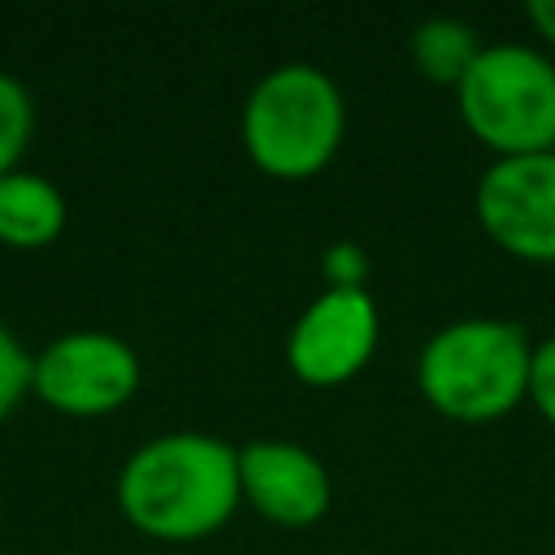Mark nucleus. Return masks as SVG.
Returning <instances> with one entry per match:
<instances>
[{
	"instance_id": "f257e3e1",
	"label": "nucleus",
	"mask_w": 555,
	"mask_h": 555,
	"mask_svg": "<svg viewBox=\"0 0 555 555\" xmlns=\"http://www.w3.org/2000/svg\"><path fill=\"white\" fill-rule=\"evenodd\" d=\"M238 503V447L217 434H156L134 447L117 473L121 516L156 542H199L217 533Z\"/></svg>"
},
{
	"instance_id": "f03ea898",
	"label": "nucleus",
	"mask_w": 555,
	"mask_h": 555,
	"mask_svg": "<svg viewBox=\"0 0 555 555\" xmlns=\"http://www.w3.org/2000/svg\"><path fill=\"white\" fill-rule=\"evenodd\" d=\"M533 338L507 317H460L434 330L416 356V386L434 412L490 425L529 399Z\"/></svg>"
},
{
	"instance_id": "7ed1b4c3",
	"label": "nucleus",
	"mask_w": 555,
	"mask_h": 555,
	"mask_svg": "<svg viewBox=\"0 0 555 555\" xmlns=\"http://www.w3.org/2000/svg\"><path fill=\"white\" fill-rule=\"evenodd\" d=\"M247 160L282 182L317 178L343 147L347 104L338 82L308 61H286L264 69L238 117Z\"/></svg>"
},
{
	"instance_id": "20e7f679",
	"label": "nucleus",
	"mask_w": 555,
	"mask_h": 555,
	"mask_svg": "<svg viewBox=\"0 0 555 555\" xmlns=\"http://www.w3.org/2000/svg\"><path fill=\"white\" fill-rule=\"evenodd\" d=\"M455 104L494 160L555 152V61L529 43H486L460 78Z\"/></svg>"
},
{
	"instance_id": "39448f33",
	"label": "nucleus",
	"mask_w": 555,
	"mask_h": 555,
	"mask_svg": "<svg viewBox=\"0 0 555 555\" xmlns=\"http://www.w3.org/2000/svg\"><path fill=\"white\" fill-rule=\"evenodd\" d=\"M143 364L108 330H69L30 356V395L65 416H108L134 399Z\"/></svg>"
},
{
	"instance_id": "423d86ee",
	"label": "nucleus",
	"mask_w": 555,
	"mask_h": 555,
	"mask_svg": "<svg viewBox=\"0 0 555 555\" xmlns=\"http://www.w3.org/2000/svg\"><path fill=\"white\" fill-rule=\"evenodd\" d=\"M382 312L369 286H325L304 304L286 334V369L304 386H343L373 360Z\"/></svg>"
},
{
	"instance_id": "0eeeda50",
	"label": "nucleus",
	"mask_w": 555,
	"mask_h": 555,
	"mask_svg": "<svg viewBox=\"0 0 555 555\" xmlns=\"http://www.w3.org/2000/svg\"><path fill=\"white\" fill-rule=\"evenodd\" d=\"M473 212L507 256L555 264V152L490 160L477 178Z\"/></svg>"
},
{
	"instance_id": "6e6552de",
	"label": "nucleus",
	"mask_w": 555,
	"mask_h": 555,
	"mask_svg": "<svg viewBox=\"0 0 555 555\" xmlns=\"http://www.w3.org/2000/svg\"><path fill=\"white\" fill-rule=\"evenodd\" d=\"M238 486L243 503H251L256 516L282 529H308L317 525L330 503L334 486L325 464L291 438H251L238 447Z\"/></svg>"
},
{
	"instance_id": "1a4fd4ad",
	"label": "nucleus",
	"mask_w": 555,
	"mask_h": 555,
	"mask_svg": "<svg viewBox=\"0 0 555 555\" xmlns=\"http://www.w3.org/2000/svg\"><path fill=\"white\" fill-rule=\"evenodd\" d=\"M69 221L61 186H52L43 173L13 169L0 178V243L13 251H39L61 238Z\"/></svg>"
},
{
	"instance_id": "9d476101",
	"label": "nucleus",
	"mask_w": 555,
	"mask_h": 555,
	"mask_svg": "<svg viewBox=\"0 0 555 555\" xmlns=\"http://www.w3.org/2000/svg\"><path fill=\"white\" fill-rule=\"evenodd\" d=\"M481 48H486L481 35L460 17H425L408 39L412 65L438 87H460V78L468 74Z\"/></svg>"
},
{
	"instance_id": "9b49d317",
	"label": "nucleus",
	"mask_w": 555,
	"mask_h": 555,
	"mask_svg": "<svg viewBox=\"0 0 555 555\" xmlns=\"http://www.w3.org/2000/svg\"><path fill=\"white\" fill-rule=\"evenodd\" d=\"M35 134V100L30 91L0 69V178L17 169L22 152L30 147Z\"/></svg>"
},
{
	"instance_id": "f8f14e48",
	"label": "nucleus",
	"mask_w": 555,
	"mask_h": 555,
	"mask_svg": "<svg viewBox=\"0 0 555 555\" xmlns=\"http://www.w3.org/2000/svg\"><path fill=\"white\" fill-rule=\"evenodd\" d=\"M26 395H30V356L17 343V334L0 321V425L17 412Z\"/></svg>"
},
{
	"instance_id": "ddd939ff",
	"label": "nucleus",
	"mask_w": 555,
	"mask_h": 555,
	"mask_svg": "<svg viewBox=\"0 0 555 555\" xmlns=\"http://www.w3.org/2000/svg\"><path fill=\"white\" fill-rule=\"evenodd\" d=\"M529 403L542 412L546 425H555V334L533 343L529 360Z\"/></svg>"
},
{
	"instance_id": "4468645a",
	"label": "nucleus",
	"mask_w": 555,
	"mask_h": 555,
	"mask_svg": "<svg viewBox=\"0 0 555 555\" xmlns=\"http://www.w3.org/2000/svg\"><path fill=\"white\" fill-rule=\"evenodd\" d=\"M321 269L330 278V286H364L369 278V256L356 243H334L321 256Z\"/></svg>"
},
{
	"instance_id": "2eb2a0df",
	"label": "nucleus",
	"mask_w": 555,
	"mask_h": 555,
	"mask_svg": "<svg viewBox=\"0 0 555 555\" xmlns=\"http://www.w3.org/2000/svg\"><path fill=\"white\" fill-rule=\"evenodd\" d=\"M529 22H533V30L555 48V0H533V4H529Z\"/></svg>"
}]
</instances>
